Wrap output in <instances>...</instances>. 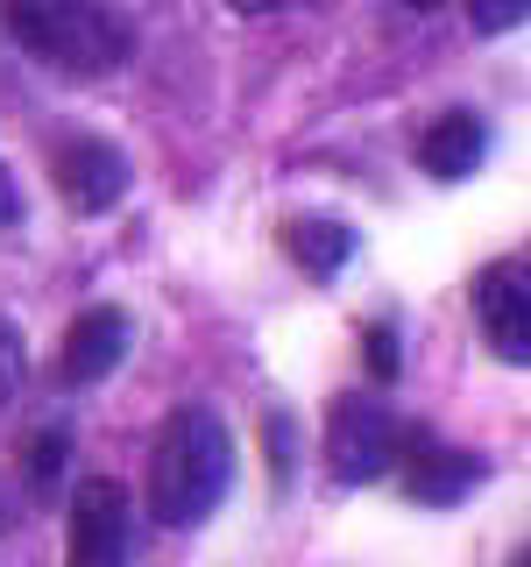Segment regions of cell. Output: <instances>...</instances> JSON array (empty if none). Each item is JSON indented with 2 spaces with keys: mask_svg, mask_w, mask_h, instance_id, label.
Instances as JSON below:
<instances>
[{
  "mask_svg": "<svg viewBox=\"0 0 531 567\" xmlns=\"http://www.w3.org/2000/svg\"><path fill=\"white\" fill-rule=\"evenodd\" d=\"M58 185L79 213H106L128 192V156L100 135H79V142H64V156H58Z\"/></svg>",
  "mask_w": 531,
  "mask_h": 567,
  "instance_id": "8",
  "label": "cell"
},
{
  "mask_svg": "<svg viewBox=\"0 0 531 567\" xmlns=\"http://www.w3.org/2000/svg\"><path fill=\"white\" fill-rule=\"evenodd\" d=\"M235 14H270V8H283V0H227Z\"/></svg>",
  "mask_w": 531,
  "mask_h": 567,
  "instance_id": "15",
  "label": "cell"
},
{
  "mask_svg": "<svg viewBox=\"0 0 531 567\" xmlns=\"http://www.w3.org/2000/svg\"><path fill=\"white\" fill-rule=\"evenodd\" d=\"M368 369H376V377H397V333H368Z\"/></svg>",
  "mask_w": 531,
  "mask_h": 567,
  "instance_id": "13",
  "label": "cell"
},
{
  "mask_svg": "<svg viewBox=\"0 0 531 567\" xmlns=\"http://www.w3.org/2000/svg\"><path fill=\"white\" fill-rule=\"evenodd\" d=\"M14 213H22V199H14V177H8V164H0V227H14Z\"/></svg>",
  "mask_w": 531,
  "mask_h": 567,
  "instance_id": "14",
  "label": "cell"
},
{
  "mask_svg": "<svg viewBox=\"0 0 531 567\" xmlns=\"http://www.w3.org/2000/svg\"><path fill=\"white\" fill-rule=\"evenodd\" d=\"M475 319H482L489 348L510 369L531 362V291H524V256H503L475 277Z\"/></svg>",
  "mask_w": 531,
  "mask_h": 567,
  "instance_id": "5",
  "label": "cell"
},
{
  "mask_svg": "<svg viewBox=\"0 0 531 567\" xmlns=\"http://www.w3.org/2000/svg\"><path fill=\"white\" fill-rule=\"evenodd\" d=\"M128 341H135V319L121 306H85L64 333V377L71 383H106L128 362Z\"/></svg>",
  "mask_w": 531,
  "mask_h": 567,
  "instance_id": "7",
  "label": "cell"
},
{
  "mask_svg": "<svg viewBox=\"0 0 531 567\" xmlns=\"http://www.w3.org/2000/svg\"><path fill=\"white\" fill-rule=\"evenodd\" d=\"M283 248H291V262L305 277H333L354 256V227L347 220H291L283 227Z\"/></svg>",
  "mask_w": 531,
  "mask_h": 567,
  "instance_id": "10",
  "label": "cell"
},
{
  "mask_svg": "<svg viewBox=\"0 0 531 567\" xmlns=\"http://www.w3.org/2000/svg\"><path fill=\"white\" fill-rule=\"evenodd\" d=\"M397 454H404V425L389 419L383 398H341L333 404V419H326V468H333V483L362 489V483H376V475L397 468Z\"/></svg>",
  "mask_w": 531,
  "mask_h": 567,
  "instance_id": "3",
  "label": "cell"
},
{
  "mask_svg": "<svg viewBox=\"0 0 531 567\" xmlns=\"http://www.w3.org/2000/svg\"><path fill=\"white\" fill-rule=\"evenodd\" d=\"M0 22L35 64L64 79H106L135 50V29L106 0H0Z\"/></svg>",
  "mask_w": 531,
  "mask_h": 567,
  "instance_id": "2",
  "label": "cell"
},
{
  "mask_svg": "<svg viewBox=\"0 0 531 567\" xmlns=\"http://www.w3.org/2000/svg\"><path fill=\"white\" fill-rule=\"evenodd\" d=\"M404 447L412 454H397V475H404V496H418V504H460V496L482 489V475H489L482 454L439 447L433 433H412Z\"/></svg>",
  "mask_w": 531,
  "mask_h": 567,
  "instance_id": "6",
  "label": "cell"
},
{
  "mask_svg": "<svg viewBox=\"0 0 531 567\" xmlns=\"http://www.w3.org/2000/svg\"><path fill=\"white\" fill-rule=\"evenodd\" d=\"M227 483H235V440L212 404H177L156 433V454H149V511L156 525L170 532H191L220 511Z\"/></svg>",
  "mask_w": 531,
  "mask_h": 567,
  "instance_id": "1",
  "label": "cell"
},
{
  "mask_svg": "<svg viewBox=\"0 0 531 567\" xmlns=\"http://www.w3.org/2000/svg\"><path fill=\"white\" fill-rule=\"evenodd\" d=\"M489 156V128L475 114H439L433 128L418 135V171L439 177V185H454V177H468L475 164Z\"/></svg>",
  "mask_w": 531,
  "mask_h": 567,
  "instance_id": "9",
  "label": "cell"
},
{
  "mask_svg": "<svg viewBox=\"0 0 531 567\" xmlns=\"http://www.w3.org/2000/svg\"><path fill=\"white\" fill-rule=\"evenodd\" d=\"M71 567H121L128 560V489L114 475L71 489Z\"/></svg>",
  "mask_w": 531,
  "mask_h": 567,
  "instance_id": "4",
  "label": "cell"
},
{
  "mask_svg": "<svg viewBox=\"0 0 531 567\" xmlns=\"http://www.w3.org/2000/svg\"><path fill=\"white\" fill-rule=\"evenodd\" d=\"M468 22L482 35H503V29L524 22V0H468Z\"/></svg>",
  "mask_w": 531,
  "mask_h": 567,
  "instance_id": "12",
  "label": "cell"
},
{
  "mask_svg": "<svg viewBox=\"0 0 531 567\" xmlns=\"http://www.w3.org/2000/svg\"><path fill=\"white\" fill-rule=\"evenodd\" d=\"M22 369H29L22 333H14V319H0V412H8V404L22 398Z\"/></svg>",
  "mask_w": 531,
  "mask_h": 567,
  "instance_id": "11",
  "label": "cell"
},
{
  "mask_svg": "<svg viewBox=\"0 0 531 567\" xmlns=\"http://www.w3.org/2000/svg\"><path fill=\"white\" fill-rule=\"evenodd\" d=\"M412 8H439V0H412Z\"/></svg>",
  "mask_w": 531,
  "mask_h": 567,
  "instance_id": "16",
  "label": "cell"
}]
</instances>
